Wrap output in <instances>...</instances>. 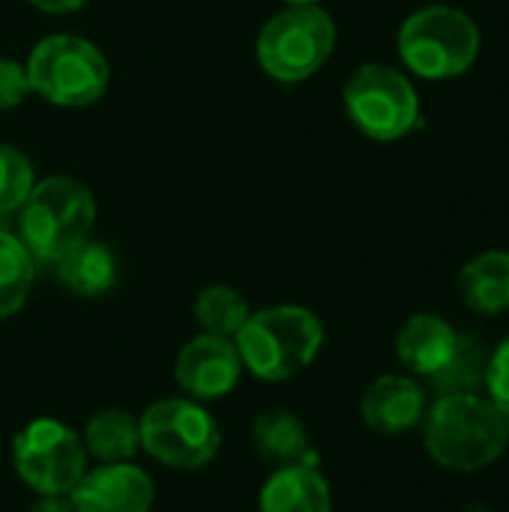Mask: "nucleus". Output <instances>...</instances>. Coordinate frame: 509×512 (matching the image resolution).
<instances>
[{
  "label": "nucleus",
  "mask_w": 509,
  "mask_h": 512,
  "mask_svg": "<svg viewBox=\"0 0 509 512\" xmlns=\"http://www.w3.org/2000/svg\"><path fill=\"white\" fill-rule=\"evenodd\" d=\"M75 512H150L156 486L150 474L132 462H111L87 468L69 492Z\"/></svg>",
  "instance_id": "11"
},
{
  "label": "nucleus",
  "mask_w": 509,
  "mask_h": 512,
  "mask_svg": "<svg viewBox=\"0 0 509 512\" xmlns=\"http://www.w3.org/2000/svg\"><path fill=\"white\" fill-rule=\"evenodd\" d=\"M249 303L240 291L228 285H210L195 297V321L204 333L234 339L249 318Z\"/></svg>",
  "instance_id": "21"
},
{
  "label": "nucleus",
  "mask_w": 509,
  "mask_h": 512,
  "mask_svg": "<svg viewBox=\"0 0 509 512\" xmlns=\"http://www.w3.org/2000/svg\"><path fill=\"white\" fill-rule=\"evenodd\" d=\"M489 402L509 420V336L498 345V351L489 360V378H486Z\"/></svg>",
  "instance_id": "23"
},
{
  "label": "nucleus",
  "mask_w": 509,
  "mask_h": 512,
  "mask_svg": "<svg viewBox=\"0 0 509 512\" xmlns=\"http://www.w3.org/2000/svg\"><path fill=\"white\" fill-rule=\"evenodd\" d=\"M30 512H75L69 495H36Z\"/></svg>",
  "instance_id": "25"
},
{
  "label": "nucleus",
  "mask_w": 509,
  "mask_h": 512,
  "mask_svg": "<svg viewBox=\"0 0 509 512\" xmlns=\"http://www.w3.org/2000/svg\"><path fill=\"white\" fill-rule=\"evenodd\" d=\"M57 279L63 282V288H69L78 297H102L114 288L117 282V258L114 252L87 237L78 246H72L57 264Z\"/></svg>",
  "instance_id": "17"
},
{
  "label": "nucleus",
  "mask_w": 509,
  "mask_h": 512,
  "mask_svg": "<svg viewBox=\"0 0 509 512\" xmlns=\"http://www.w3.org/2000/svg\"><path fill=\"white\" fill-rule=\"evenodd\" d=\"M456 339V327L441 315H411L396 333V357L408 372L432 378L450 360Z\"/></svg>",
  "instance_id": "14"
},
{
  "label": "nucleus",
  "mask_w": 509,
  "mask_h": 512,
  "mask_svg": "<svg viewBox=\"0 0 509 512\" xmlns=\"http://www.w3.org/2000/svg\"><path fill=\"white\" fill-rule=\"evenodd\" d=\"M33 276L36 261L27 246L15 234L0 231V318H12L24 309L33 291Z\"/></svg>",
  "instance_id": "20"
},
{
  "label": "nucleus",
  "mask_w": 509,
  "mask_h": 512,
  "mask_svg": "<svg viewBox=\"0 0 509 512\" xmlns=\"http://www.w3.org/2000/svg\"><path fill=\"white\" fill-rule=\"evenodd\" d=\"M459 294L471 312L501 315L509 309V252L492 249L471 258L459 273Z\"/></svg>",
  "instance_id": "16"
},
{
  "label": "nucleus",
  "mask_w": 509,
  "mask_h": 512,
  "mask_svg": "<svg viewBox=\"0 0 509 512\" xmlns=\"http://www.w3.org/2000/svg\"><path fill=\"white\" fill-rule=\"evenodd\" d=\"M234 345L249 375L279 384L318 360L324 348V324L306 306H270L246 318Z\"/></svg>",
  "instance_id": "2"
},
{
  "label": "nucleus",
  "mask_w": 509,
  "mask_h": 512,
  "mask_svg": "<svg viewBox=\"0 0 509 512\" xmlns=\"http://www.w3.org/2000/svg\"><path fill=\"white\" fill-rule=\"evenodd\" d=\"M489 348L474 333H459L450 360L429 378L438 396H480L489 378Z\"/></svg>",
  "instance_id": "18"
},
{
  "label": "nucleus",
  "mask_w": 509,
  "mask_h": 512,
  "mask_svg": "<svg viewBox=\"0 0 509 512\" xmlns=\"http://www.w3.org/2000/svg\"><path fill=\"white\" fill-rule=\"evenodd\" d=\"M30 90L33 87H30V78H27V66L0 57V111L21 105Z\"/></svg>",
  "instance_id": "24"
},
{
  "label": "nucleus",
  "mask_w": 509,
  "mask_h": 512,
  "mask_svg": "<svg viewBox=\"0 0 509 512\" xmlns=\"http://www.w3.org/2000/svg\"><path fill=\"white\" fill-rule=\"evenodd\" d=\"M288 6H312V3H318V0H285Z\"/></svg>",
  "instance_id": "27"
},
{
  "label": "nucleus",
  "mask_w": 509,
  "mask_h": 512,
  "mask_svg": "<svg viewBox=\"0 0 509 512\" xmlns=\"http://www.w3.org/2000/svg\"><path fill=\"white\" fill-rule=\"evenodd\" d=\"M423 423L429 456L456 474L489 468L509 444V420L483 396H438Z\"/></svg>",
  "instance_id": "1"
},
{
  "label": "nucleus",
  "mask_w": 509,
  "mask_h": 512,
  "mask_svg": "<svg viewBox=\"0 0 509 512\" xmlns=\"http://www.w3.org/2000/svg\"><path fill=\"white\" fill-rule=\"evenodd\" d=\"M27 3H33L36 9L51 12V15H63V12H75L84 0H27Z\"/></svg>",
  "instance_id": "26"
},
{
  "label": "nucleus",
  "mask_w": 509,
  "mask_h": 512,
  "mask_svg": "<svg viewBox=\"0 0 509 512\" xmlns=\"http://www.w3.org/2000/svg\"><path fill=\"white\" fill-rule=\"evenodd\" d=\"M336 24L330 12L318 3L288 6L273 15L258 33V63L261 69L285 84L312 78L333 54Z\"/></svg>",
  "instance_id": "5"
},
{
  "label": "nucleus",
  "mask_w": 509,
  "mask_h": 512,
  "mask_svg": "<svg viewBox=\"0 0 509 512\" xmlns=\"http://www.w3.org/2000/svg\"><path fill=\"white\" fill-rule=\"evenodd\" d=\"M33 189V165L12 144H0V213H15Z\"/></svg>",
  "instance_id": "22"
},
{
  "label": "nucleus",
  "mask_w": 509,
  "mask_h": 512,
  "mask_svg": "<svg viewBox=\"0 0 509 512\" xmlns=\"http://www.w3.org/2000/svg\"><path fill=\"white\" fill-rule=\"evenodd\" d=\"M426 390L408 375L375 378L360 399L363 423L381 435H405L426 420Z\"/></svg>",
  "instance_id": "12"
},
{
  "label": "nucleus",
  "mask_w": 509,
  "mask_h": 512,
  "mask_svg": "<svg viewBox=\"0 0 509 512\" xmlns=\"http://www.w3.org/2000/svg\"><path fill=\"white\" fill-rule=\"evenodd\" d=\"M243 363L237 354L234 339L213 336V333H198L192 336L174 363V381L186 393V399L195 402H216L234 393L240 384Z\"/></svg>",
  "instance_id": "10"
},
{
  "label": "nucleus",
  "mask_w": 509,
  "mask_h": 512,
  "mask_svg": "<svg viewBox=\"0 0 509 512\" xmlns=\"http://www.w3.org/2000/svg\"><path fill=\"white\" fill-rule=\"evenodd\" d=\"M483 36L477 21L456 6H423L411 12L399 30V54L405 66L426 81L465 75L480 54Z\"/></svg>",
  "instance_id": "4"
},
{
  "label": "nucleus",
  "mask_w": 509,
  "mask_h": 512,
  "mask_svg": "<svg viewBox=\"0 0 509 512\" xmlns=\"http://www.w3.org/2000/svg\"><path fill=\"white\" fill-rule=\"evenodd\" d=\"M141 450L165 468L198 471L222 450V432L213 414L195 399H159L141 417Z\"/></svg>",
  "instance_id": "7"
},
{
  "label": "nucleus",
  "mask_w": 509,
  "mask_h": 512,
  "mask_svg": "<svg viewBox=\"0 0 509 512\" xmlns=\"http://www.w3.org/2000/svg\"><path fill=\"white\" fill-rule=\"evenodd\" d=\"M345 111L372 141H399L420 123V96L411 78L387 63L360 66L345 84Z\"/></svg>",
  "instance_id": "8"
},
{
  "label": "nucleus",
  "mask_w": 509,
  "mask_h": 512,
  "mask_svg": "<svg viewBox=\"0 0 509 512\" xmlns=\"http://www.w3.org/2000/svg\"><path fill=\"white\" fill-rule=\"evenodd\" d=\"M252 447L261 462L273 468L285 465H318V453L309 444V432L303 420L285 408H273L258 414L252 423Z\"/></svg>",
  "instance_id": "15"
},
{
  "label": "nucleus",
  "mask_w": 509,
  "mask_h": 512,
  "mask_svg": "<svg viewBox=\"0 0 509 512\" xmlns=\"http://www.w3.org/2000/svg\"><path fill=\"white\" fill-rule=\"evenodd\" d=\"M258 512H333V492L318 465L273 468L261 486Z\"/></svg>",
  "instance_id": "13"
},
{
  "label": "nucleus",
  "mask_w": 509,
  "mask_h": 512,
  "mask_svg": "<svg viewBox=\"0 0 509 512\" xmlns=\"http://www.w3.org/2000/svg\"><path fill=\"white\" fill-rule=\"evenodd\" d=\"M87 459L81 435L54 417L27 423L12 441L15 474L36 495H69L84 477Z\"/></svg>",
  "instance_id": "9"
},
{
  "label": "nucleus",
  "mask_w": 509,
  "mask_h": 512,
  "mask_svg": "<svg viewBox=\"0 0 509 512\" xmlns=\"http://www.w3.org/2000/svg\"><path fill=\"white\" fill-rule=\"evenodd\" d=\"M81 441H84L87 456L96 459L99 465L132 462V456L141 450L138 417H132L129 411H120V408L99 411L87 420Z\"/></svg>",
  "instance_id": "19"
},
{
  "label": "nucleus",
  "mask_w": 509,
  "mask_h": 512,
  "mask_svg": "<svg viewBox=\"0 0 509 512\" xmlns=\"http://www.w3.org/2000/svg\"><path fill=\"white\" fill-rule=\"evenodd\" d=\"M96 201L90 189L72 177H48L33 183L27 201L18 207V240L33 261L57 264L72 246L90 237Z\"/></svg>",
  "instance_id": "3"
},
{
  "label": "nucleus",
  "mask_w": 509,
  "mask_h": 512,
  "mask_svg": "<svg viewBox=\"0 0 509 512\" xmlns=\"http://www.w3.org/2000/svg\"><path fill=\"white\" fill-rule=\"evenodd\" d=\"M27 78L42 99L63 108H81L105 96L108 60L93 42L72 33H54L30 51Z\"/></svg>",
  "instance_id": "6"
}]
</instances>
